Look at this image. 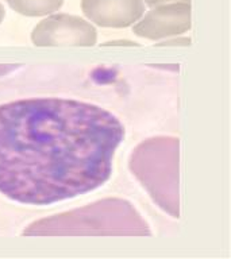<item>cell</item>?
<instances>
[{"mask_svg":"<svg viewBox=\"0 0 231 259\" xmlns=\"http://www.w3.org/2000/svg\"><path fill=\"white\" fill-rule=\"evenodd\" d=\"M8 6L26 16H45L58 11L64 0H7Z\"/></svg>","mask_w":231,"mask_h":259,"instance_id":"cell-7","label":"cell"},{"mask_svg":"<svg viewBox=\"0 0 231 259\" xmlns=\"http://www.w3.org/2000/svg\"><path fill=\"white\" fill-rule=\"evenodd\" d=\"M4 15H6V11H4L3 6H2V4H0V23H2V20H3Z\"/></svg>","mask_w":231,"mask_h":259,"instance_id":"cell-12","label":"cell"},{"mask_svg":"<svg viewBox=\"0 0 231 259\" xmlns=\"http://www.w3.org/2000/svg\"><path fill=\"white\" fill-rule=\"evenodd\" d=\"M190 39L189 38H178V39H169L165 40V42H161V44H158V46H172V45H189Z\"/></svg>","mask_w":231,"mask_h":259,"instance_id":"cell-9","label":"cell"},{"mask_svg":"<svg viewBox=\"0 0 231 259\" xmlns=\"http://www.w3.org/2000/svg\"><path fill=\"white\" fill-rule=\"evenodd\" d=\"M121 45H127V46H138V44L133 40H111V42H105L103 46H121Z\"/></svg>","mask_w":231,"mask_h":259,"instance_id":"cell-10","label":"cell"},{"mask_svg":"<svg viewBox=\"0 0 231 259\" xmlns=\"http://www.w3.org/2000/svg\"><path fill=\"white\" fill-rule=\"evenodd\" d=\"M125 127L99 105L61 97L0 105V193L50 205L100 188Z\"/></svg>","mask_w":231,"mask_h":259,"instance_id":"cell-1","label":"cell"},{"mask_svg":"<svg viewBox=\"0 0 231 259\" xmlns=\"http://www.w3.org/2000/svg\"><path fill=\"white\" fill-rule=\"evenodd\" d=\"M178 158V138L158 135L139 143L129 161L131 173L151 200L174 219L180 216Z\"/></svg>","mask_w":231,"mask_h":259,"instance_id":"cell-3","label":"cell"},{"mask_svg":"<svg viewBox=\"0 0 231 259\" xmlns=\"http://www.w3.org/2000/svg\"><path fill=\"white\" fill-rule=\"evenodd\" d=\"M142 2L149 7H157V6L169 3H189V0H142Z\"/></svg>","mask_w":231,"mask_h":259,"instance_id":"cell-8","label":"cell"},{"mask_svg":"<svg viewBox=\"0 0 231 259\" xmlns=\"http://www.w3.org/2000/svg\"><path fill=\"white\" fill-rule=\"evenodd\" d=\"M81 10L100 27L123 28L141 19L145 3L142 0H81Z\"/></svg>","mask_w":231,"mask_h":259,"instance_id":"cell-6","label":"cell"},{"mask_svg":"<svg viewBox=\"0 0 231 259\" xmlns=\"http://www.w3.org/2000/svg\"><path fill=\"white\" fill-rule=\"evenodd\" d=\"M12 66H2V65H0V74H3V73L6 72H10Z\"/></svg>","mask_w":231,"mask_h":259,"instance_id":"cell-11","label":"cell"},{"mask_svg":"<svg viewBox=\"0 0 231 259\" xmlns=\"http://www.w3.org/2000/svg\"><path fill=\"white\" fill-rule=\"evenodd\" d=\"M23 235L36 236H150L149 224L123 198H103L32 223Z\"/></svg>","mask_w":231,"mask_h":259,"instance_id":"cell-2","label":"cell"},{"mask_svg":"<svg viewBox=\"0 0 231 259\" xmlns=\"http://www.w3.org/2000/svg\"><path fill=\"white\" fill-rule=\"evenodd\" d=\"M190 28L189 3H169L157 6L149 11L133 31L135 35L150 40L180 35Z\"/></svg>","mask_w":231,"mask_h":259,"instance_id":"cell-5","label":"cell"},{"mask_svg":"<svg viewBox=\"0 0 231 259\" xmlns=\"http://www.w3.org/2000/svg\"><path fill=\"white\" fill-rule=\"evenodd\" d=\"M31 40L35 46H93L97 32L80 16L54 14L36 24Z\"/></svg>","mask_w":231,"mask_h":259,"instance_id":"cell-4","label":"cell"}]
</instances>
